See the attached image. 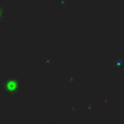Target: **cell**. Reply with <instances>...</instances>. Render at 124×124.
I'll use <instances>...</instances> for the list:
<instances>
[{"label": "cell", "mask_w": 124, "mask_h": 124, "mask_svg": "<svg viewBox=\"0 0 124 124\" xmlns=\"http://www.w3.org/2000/svg\"><path fill=\"white\" fill-rule=\"evenodd\" d=\"M21 81L17 78H6L2 82V89L6 94L9 95H16L21 89Z\"/></svg>", "instance_id": "1"}]
</instances>
